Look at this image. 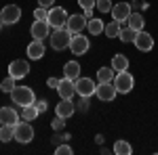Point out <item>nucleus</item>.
I'll return each mask as SVG.
<instances>
[{
    "label": "nucleus",
    "mask_w": 158,
    "mask_h": 155,
    "mask_svg": "<svg viewBox=\"0 0 158 155\" xmlns=\"http://www.w3.org/2000/svg\"><path fill=\"white\" fill-rule=\"evenodd\" d=\"M11 99H13V103L19 105V107H27V105H34L36 103L34 90L27 88V86H15L13 92H11Z\"/></svg>",
    "instance_id": "nucleus-1"
},
{
    "label": "nucleus",
    "mask_w": 158,
    "mask_h": 155,
    "mask_svg": "<svg viewBox=\"0 0 158 155\" xmlns=\"http://www.w3.org/2000/svg\"><path fill=\"white\" fill-rule=\"evenodd\" d=\"M70 42H72V32H68L65 27H57V29L51 32V46L55 50L70 48Z\"/></svg>",
    "instance_id": "nucleus-2"
},
{
    "label": "nucleus",
    "mask_w": 158,
    "mask_h": 155,
    "mask_svg": "<svg viewBox=\"0 0 158 155\" xmlns=\"http://www.w3.org/2000/svg\"><path fill=\"white\" fill-rule=\"evenodd\" d=\"M114 86H116V90H118L120 95H127V92L133 90L135 78L127 72V69H124V72H116V76H114Z\"/></svg>",
    "instance_id": "nucleus-3"
},
{
    "label": "nucleus",
    "mask_w": 158,
    "mask_h": 155,
    "mask_svg": "<svg viewBox=\"0 0 158 155\" xmlns=\"http://www.w3.org/2000/svg\"><path fill=\"white\" fill-rule=\"evenodd\" d=\"M15 141L21 145H27L34 141V128H32V124L30 122H17L15 124Z\"/></svg>",
    "instance_id": "nucleus-4"
},
{
    "label": "nucleus",
    "mask_w": 158,
    "mask_h": 155,
    "mask_svg": "<svg viewBox=\"0 0 158 155\" xmlns=\"http://www.w3.org/2000/svg\"><path fill=\"white\" fill-rule=\"evenodd\" d=\"M68 17H70V15L65 13L63 6H51L49 15H47V21H49V25L53 27V29H57V27H65Z\"/></svg>",
    "instance_id": "nucleus-5"
},
{
    "label": "nucleus",
    "mask_w": 158,
    "mask_h": 155,
    "mask_svg": "<svg viewBox=\"0 0 158 155\" xmlns=\"http://www.w3.org/2000/svg\"><path fill=\"white\" fill-rule=\"evenodd\" d=\"M116 95H118V90H116L114 82H99V86L95 88V96H97L99 101H103V103L114 101Z\"/></svg>",
    "instance_id": "nucleus-6"
},
{
    "label": "nucleus",
    "mask_w": 158,
    "mask_h": 155,
    "mask_svg": "<svg viewBox=\"0 0 158 155\" xmlns=\"http://www.w3.org/2000/svg\"><path fill=\"white\" fill-rule=\"evenodd\" d=\"M21 19V9L17 4H6L2 11H0V21L4 25H15Z\"/></svg>",
    "instance_id": "nucleus-7"
},
{
    "label": "nucleus",
    "mask_w": 158,
    "mask_h": 155,
    "mask_svg": "<svg viewBox=\"0 0 158 155\" xmlns=\"http://www.w3.org/2000/svg\"><path fill=\"white\" fill-rule=\"evenodd\" d=\"M91 48V40L82 34H72V42H70V50L74 55H85Z\"/></svg>",
    "instance_id": "nucleus-8"
},
{
    "label": "nucleus",
    "mask_w": 158,
    "mask_h": 155,
    "mask_svg": "<svg viewBox=\"0 0 158 155\" xmlns=\"http://www.w3.org/2000/svg\"><path fill=\"white\" fill-rule=\"evenodd\" d=\"M30 73V63L23 59H15L9 65V76H13L15 80H21V78H25Z\"/></svg>",
    "instance_id": "nucleus-9"
},
{
    "label": "nucleus",
    "mask_w": 158,
    "mask_h": 155,
    "mask_svg": "<svg viewBox=\"0 0 158 155\" xmlns=\"http://www.w3.org/2000/svg\"><path fill=\"white\" fill-rule=\"evenodd\" d=\"M76 95L80 96H89L91 99V95H95V88H97V84L93 82L91 78H78L76 80Z\"/></svg>",
    "instance_id": "nucleus-10"
},
{
    "label": "nucleus",
    "mask_w": 158,
    "mask_h": 155,
    "mask_svg": "<svg viewBox=\"0 0 158 155\" xmlns=\"http://www.w3.org/2000/svg\"><path fill=\"white\" fill-rule=\"evenodd\" d=\"M133 44L137 46V50H141V52H148V50H152L154 48V38L150 36L148 32H137V36H135Z\"/></svg>",
    "instance_id": "nucleus-11"
},
{
    "label": "nucleus",
    "mask_w": 158,
    "mask_h": 155,
    "mask_svg": "<svg viewBox=\"0 0 158 155\" xmlns=\"http://www.w3.org/2000/svg\"><path fill=\"white\" fill-rule=\"evenodd\" d=\"M30 34L34 40H44V38L51 36V25L49 21L44 19V21H34L32 23V29H30Z\"/></svg>",
    "instance_id": "nucleus-12"
},
{
    "label": "nucleus",
    "mask_w": 158,
    "mask_h": 155,
    "mask_svg": "<svg viewBox=\"0 0 158 155\" xmlns=\"http://www.w3.org/2000/svg\"><path fill=\"white\" fill-rule=\"evenodd\" d=\"M112 19H116V21H120V23H124L129 17H131V4H127V2H118V4H114L112 6Z\"/></svg>",
    "instance_id": "nucleus-13"
},
{
    "label": "nucleus",
    "mask_w": 158,
    "mask_h": 155,
    "mask_svg": "<svg viewBox=\"0 0 158 155\" xmlns=\"http://www.w3.org/2000/svg\"><path fill=\"white\" fill-rule=\"evenodd\" d=\"M86 27V17L85 15H70L68 17V23H65V29L72 32V34H80Z\"/></svg>",
    "instance_id": "nucleus-14"
},
{
    "label": "nucleus",
    "mask_w": 158,
    "mask_h": 155,
    "mask_svg": "<svg viewBox=\"0 0 158 155\" xmlns=\"http://www.w3.org/2000/svg\"><path fill=\"white\" fill-rule=\"evenodd\" d=\"M57 95H59L61 99H72V96L76 95V84H74V80H70V78H63V80H59Z\"/></svg>",
    "instance_id": "nucleus-15"
},
{
    "label": "nucleus",
    "mask_w": 158,
    "mask_h": 155,
    "mask_svg": "<svg viewBox=\"0 0 158 155\" xmlns=\"http://www.w3.org/2000/svg\"><path fill=\"white\" fill-rule=\"evenodd\" d=\"M74 111H76V105L72 103V99H61L55 107V115H61V118H72Z\"/></svg>",
    "instance_id": "nucleus-16"
},
{
    "label": "nucleus",
    "mask_w": 158,
    "mask_h": 155,
    "mask_svg": "<svg viewBox=\"0 0 158 155\" xmlns=\"http://www.w3.org/2000/svg\"><path fill=\"white\" fill-rule=\"evenodd\" d=\"M27 57L34 61H40L44 57V44H42V40H32L27 44Z\"/></svg>",
    "instance_id": "nucleus-17"
},
{
    "label": "nucleus",
    "mask_w": 158,
    "mask_h": 155,
    "mask_svg": "<svg viewBox=\"0 0 158 155\" xmlns=\"http://www.w3.org/2000/svg\"><path fill=\"white\" fill-rule=\"evenodd\" d=\"M19 122V113L13 107H0V124H11L15 126Z\"/></svg>",
    "instance_id": "nucleus-18"
},
{
    "label": "nucleus",
    "mask_w": 158,
    "mask_h": 155,
    "mask_svg": "<svg viewBox=\"0 0 158 155\" xmlns=\"http://www.w3.org/2000/svg\"><path fill=\"white\" fill-rule=\"evenodd\" d=\"M63 78H70V80H78L80 78V63L78 61H68L63 65Z\"/></svg>",
    "instance_id": "nucleus-19"
},
{
    "label": "nucleus",
    "mask_w": 158,
    "mask_h": 155,
    "mask_svg": "<svg viewBox=\"0 0 158 155\" xmlns=\"http://www.w3.org/2000/svg\"><path fill=\"white\" fill-rule=\"evenodd\" d=\"M127 25H129L131 29H135V32H141L143 25H146V21H143L141 13H131V17L127 19Z\"/></svg>",
    "instance_id": "nucleus-20"
},
{
    "label": "nucleus",
    "mask_w": 158,
    "mask_h": 155,
    "mask_svg": "<svg viewBox=\"0 0 158 155\" xmlns=\"http://www.w3.org/2000/svg\"><path fill=\"white\" fill-rule=\"evenodd\" d=\"M120 29H122V23H120V21H116V19H112L110 23H106V27H103V34H106L108 38H118Z\"/></svg>",
    "instance_id": "nucleus-21"
},
{
    "label": "nucleus",
    "mask_w": 158,
    "mask_h": 155,
    "mask_svg": "<svg viewBox=\"0 0 158 155\" xmlns=\"http://www.w3.org/2000/svg\"><path fill=\"white\" fill-rule=\"evenodd\" d=\"M112 67H114V72H124V69H129V59H127V55H114L112 57Z\"/></svg>",
    "instance_id": "nucleus-22"
},
{
    "label": "nucleus",
    "mask_w": 158,
    "mask_h": 155,
    "mask_svg": "<svg viewBox=\"0 0 158 155\" xmlns=\"http://www.w3.org/2000/svg\"><path fill=\"white\" fill-rule=\"evenodd\" d=\"M103 27H106V23L101 21V19H89L86 21V29L91 32V36H99V34H103Z\"/></svg>",
    "instance_id": "nucleus-23"
},
{
    "label": "nucleus",
    "mask_w": 158,
    "mask_h": 155,
    "mask_svg": "<svg viewBox=\"0 0 158 155\" xmlns=\"http://www.w3.org/2000/svg\"><path fill=\"white\" fill-rule=\"evenodd\" d=\"M114 76H116L114 67H99L97 69V80L99 82H114Z\"/></svg>",
    "instance_id": "nucleus-24"
},
{
    "label": "nucleus",
    "mask_w": 158,
    "mask_h": 155,
    "mask_svg": "<svg viewBox=\"0 0 158 155\" xmlns=\"http://www.w3.org/2000/svg\"><path fill=\"white\" fill-rule=\"evenodd\" d=\"M13 138H15V126L2 124V126H0V141H2V143H9Z\"/></svg>",
    "instance_id": "nucleus-25"
},
{
    "label": "nucleus",
    "mask_w": 158,
    "mask_h": 155,
    "mask_svg": "<svg viewBox=\"0 0 158 155\" xmlns=\"http://www.w3.org/2000/svg\"><path fill=\"white\" fill-rule=\"evenodd\" d=\"M38 115H40V113H38L36 105H27V107H23V113H21V118H23L25 122H34Z\"/></svg>",
    "instance_id": "nucleus-26"
},
{
    "label": "nucleus",
    "mask_w": 158,
    "mask_h": 155,
    "mask_svg": "<svg viewBox=\"0 0 158 155\" xmlns=\"http://www.w3.org/2000/svg\"><path fill=\"white\" fill-rule=\"evenodd\" d=\"M131 145L127 143V141H116V145H114V153L118 155H131Z\"/></svg>",
    "instance_id": "nucleus-27"
},
{
    "label": "nucleus",
    "mask_w": 158,
    "mask_h": 155,
    "mask_svg": "<svg viewBox=\"0 0 158 155\" xmlns=\"http://www.w3.org/2000/svg\"><path fill=\"white\" fill-rule=\"evenodd\" d=\"M135 36H137V32H135V29H131L129 25H127V27H122L120 34H118V38H120L122 42H133Z\"/></svg>",
    "instance_id": "nucleus-28"
},
{
    "label": "nucleus",
    "mask_w": 158,
    "mask_h": 155,
    "mask_svg": "<svg viewBox=\"0 0 158 155\" xmlns=\"http://www.w3.org/2000/svg\"><path fill=\"white\" fill-rule=\"evenodd\" d=\"M15 82H17V80H15L13 76H9V78H4V80L0 82V90H2V92H13V88L17 86Z\"/></svg>",
    "instance_id": "nucleus-29"
},
{
    "label": "nucleus",
    "mask_w": 158,
    "mask_h": 155,
    "mask_svg": "<svg viewBox=\"0 0 158 155\" xmlns=\"http://www.w3.org/2000/svg\"><path fill=\"white\" fill-rule=\"evenodd\" d=\"M63 126H65V118H61V115H55L53 122H51V128L55 132H61L63 130Z\"/></svg>",
    "instance_id": "nucleus-30"
},
{
    "label": "nucleus",
    "mask_w": 158,
    "mask_h": 155,
    "mask_svg": "<svg viewBox=\"0 0 158 155\" xmlns=\"http://www.w3.org/2000/svg\"><path fill=\"white\" fill-rule=\"evenodd\" d=\"M95 6H97L101 13H110L114 4H112V0H97V2H95Z\"/></svg>",
    "instance_id": "nucleus-31"
},
{
    "label": "nucleus",
    "mask_w": 158,
    "mask_h": 155,
    "mask_svg": "<svg viewBox=\"0 0 158 155\" xmlns=\"http://www.w3.org/2000/svg\"><path fill=\"white\" fill-rule=\"evenodd\" d=\"M55 153H57V155H72V153H74V149L70 147V145L61 143V145H57V147H55Z\"/></svg>",
    "instance_id": "nucleus-32"
},
{
    "label": "nucleus",
    "mask_w": 158,
    "mask_h": 155,
    "mask_svg": "<svg viewBox=\"0 0 158 155\" xmlns=\"http://www.w3.org/2000/svg\"><path fill=\"white\" fill-rule=\"evenodd\" d=\"M47 15H49V9L38 6L36 11H34V19H36V21H44V19H47Z\"/></svg>",
    "instance_id": "nucleus-33"
},
{
    "label": "nucleus",
    "mask_w": 158,
    "mask_h": 155,
    "mask_svg": "<svg viewBox=\"0 0 158 155\" xmlns=\"http://www.w3.org/2000/svg\"><path fill=\"white\" fill-rule=\"evenodd\" d=\"M51 141H53V145H55V147H57V145L65 143V141H70V136H68V134H55V136H53V138H51Z\"/></svg>",
    "instance_id": "nucleus-34"
},
{
    "label": "nucleus",
    "mask_w": 158,
    "mask_h": 155,
    "mask_svg": "<svg viewBox=\"0 0 158 155\" xmlns=\"http://www.w3.org/2000/svg\"><path fill=\"white\" fill-rule=\"evenodd\" d=\"M95 2H97V0H78V4H80L82 9H95Z\"/></svg>",
    "instance_id": "nucleus-35"
},
{
    "label": "nucleus",
    "mask_w": 158,
    "mask_h": 155,
    "mask_svg": "<svg viewBox=\"0 0 158 155\" xmlns=\"http://www.w3.org/2000/svg\"><path fill=\"white\" fill-rule=\"evenodd\" d=\"M34 105H36L38 113H44V111H47V109H49V105H47V101H36V103H34Z\"/></svg>",
    "instance_id": "nucleus-36"
},
{
    "label": "nucleus",
    "mask_w": 158,
    "mask_h": 155,
    "mask_svg": "<svg viewBox=\"0 0 158 155\" xmlns=\"http://www.w3.org/2000/svg\"><path fill=\"white\" fill-rule=\"evenodd\" d=\"M78 109H80V111H86V109H89V96H80Z\"/></svg>",
    "instance_id": "nucleus-37"
},
{
    "label": "nucleus",
    "mask_w": 158,
    "mask_h": 155,
    "mask_svg": "<svg viewBox=\"0 0 158 155\" xmlns=\"http://www.w3.org/2000/svg\"><path fill=\"white\" fill-rule=\"evenodd\" d=\"M55 0H38V6H44V9H51Z\"/></svg>",
    "instance_id": "nucleus-38"
},
{
    "label": "nucleus",
    "mask_w": 158,
    "mask_h": 155,
    "mask_svg": "<svg viewBox=\"0 0 158 155\" xmlns=\"http://www.w3.org/2000/svg\"><path fill=\"white\" fill-rule=\"evenodd\" d=\"M47 84H49V88H57V86H59V80H57V78H49Z\"/></svg>",
    "instance_id": "nucleus-39"
},
{
    "label": "nucleus",
    "mask_w": 158,
    "mask_h": 155,
    "mask_svg": "<svg viewBox=\"0 0 158 155\" xmlns=\"http://www.w3.org/2000/svg\"><path fill=\"white\" fill-rule=\"evenodd\" d=\"M82 11H85L82 15L86 17V21H89V19H93V9H82Z\"/></svg>",
    "instance_id": "nucleus-40"
},
{
    "label": "nucleus",
    "mask_w": 158,
    "mask_h": 155,
    "mask_svg": "<svg viewBox=\"0 0 158 155\" xmlns=\"http://www.w3.org/2000/svg\"><path fill=\"white\" fill-rule=\"evenodd\" d=\"M2 25H4V23H2V21H0V27H2Z\"/></svg>",
    "instance_id": "nucleus-41"
}]
</instances>
